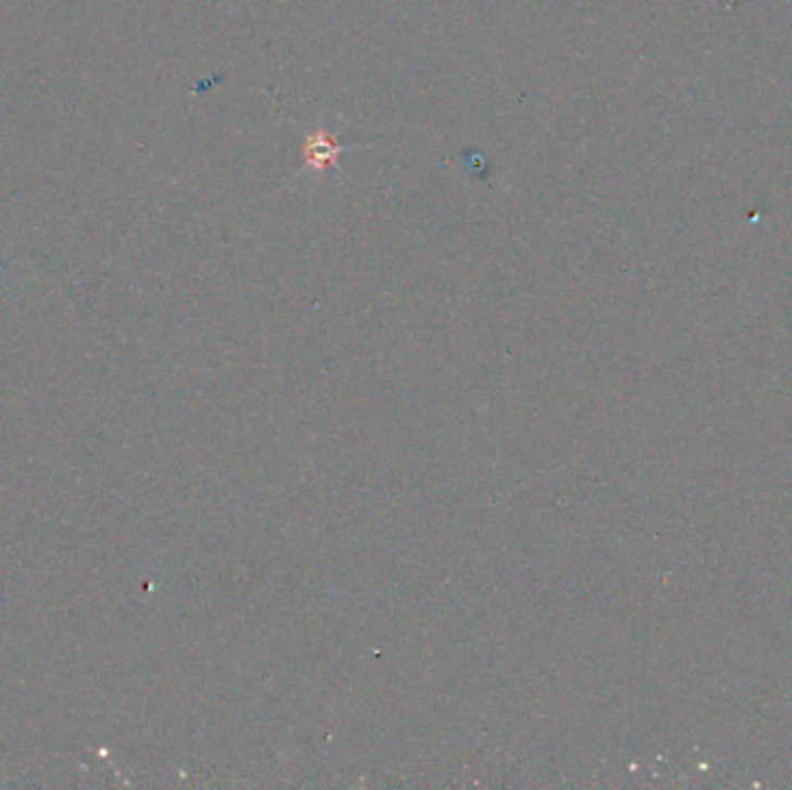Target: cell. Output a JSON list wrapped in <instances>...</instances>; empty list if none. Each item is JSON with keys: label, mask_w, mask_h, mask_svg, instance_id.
Returning a JSON list of instances; mask_svg holds the SVG:
<instances>
[{"label": "cell", "mask_w": 792, "mask_h": 790, "mask_svg": "<svg viewBox=\"0 0 792 790\" xmlns=\"http://www.w3.org/2000/svg\"><path fill=\"white\" fill-rule=\"evenodd\" d=\"M348 149H350L348 144H344L338 137H334L332 133H327L320 125V128H315L313 133H309L304 139V147H301L304 165L311 168L318 174L338 172L341 153L348 151Z\"/></svg>", "instance_id": "obj_1"}]
</instances>
